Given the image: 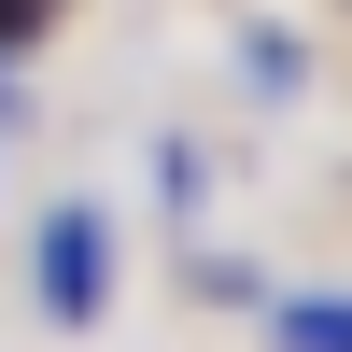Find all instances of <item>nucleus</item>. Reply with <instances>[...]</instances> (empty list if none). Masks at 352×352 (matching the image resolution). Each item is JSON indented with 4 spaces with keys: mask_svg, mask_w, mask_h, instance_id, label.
<instances>
[{
    "mask_svg": "<svg viewBox=\"0 0 352 352\" xmlns=\"http://www.w3.org/2000/svg\"><path fill=\"white\" fill-rule=\"evenodd\" d=\"M43 310H56V324H99V310H113V226L85 212V197L43 212Z\"/></svg>",
    "mask_w": 352,
    "mask_h": 352,
    "instance_id": "obj_1",
    "label": "nucleus"
},
{
    "mask_svg": "<svg viewBox=\"0 0 352 352\" xmlns=\"http://www.w3.org/2000/svg\"><path fill=\"white\" fill-rule=\"evenodd\" d=\"M0 113H14V71H0Z\"/></svg>",
    "mask_w": 352,
    "mask_h": 352,
    "instance_id": "obj_2",
    "label": "nucleus"
}]
</instances>
